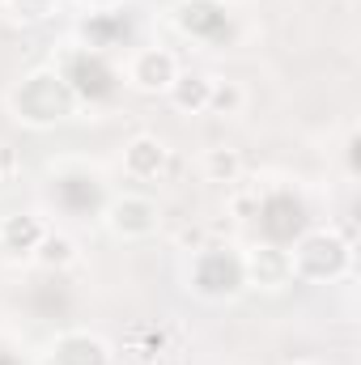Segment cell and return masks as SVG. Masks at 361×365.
Masks as SVG:
<instances>
[{
	"mask_svg": "<svg viewBox=\"0 0 361 365\" xmlns=\"http://www.w3.org/2000/svg\"><path fill=\"white\" fill-rule=\"evenodd\" d=\"M175 77L179 73H175V60L166 51H141L132 60V86H141V90H171Z\"/></svg>",
	"mask_w": 361,
	"mask_h": 365,
	"instance_id": "6da1fadb",
	"label": "cell"
},
{
	"mask_svg": "<svg viewBox=\"0 0 361 365\" xmlns=\"http://www.w3.org/2000/svg\"><path fill=\"white\" fill-rule=\"evenodd\" d=\"M162 162H166V145H162V140H153V136H136V140L128 145V170H132V175L149 179V175L162 170Z\"/></svg>",
	"mask_w": 361,
	"mask_h": 365,
	"instance_id": "7a4b0ae2",
	"label": "cell"
},
{
	"mask_svg": "<svg viewBox=\"0 0 361 365\" xmlns=\"http://www.w3.org/2000/svg\"><path fill=\"white\" fill-rule=\"evenodd\" d=\"M251 272L260 276V284H280L285 276L293 272V259L285 251H276V247H264V251L251 255Z\"/></svg>",
	"mask_w": 361,
	"mask_h": 365,
	"instance_id": "3957f363",
	"label": "cell"
},
{
	"mask_svg": "<svg viewBox=\"0 0 361 365\" xmlns=\"http://www.w3.org/2000/svg\"><path fill=\"white\" fill-rule=\"evenodd\" d=\"M115 230H128V234L153 230V204L149 200H123V204H115Z\"/></svg>",
	"mask_w": 361,
	"mask_h": 365,
	"instance_id": "277c9868",
	"label": "cell"
},
{
	"mask_svg": "<svg viewBox=\"0 0 361 365\" xmlns=\"http://www.w3.org/2000/svg\"><path fill=\"white\" fill-rule=\"evenodd\" d=\"M175 102H179L183 110H208V90H213V81H204V77H175Z\"/></svg>",
	"mask_w": 361,
	"mask_h": 365,
	"instance_id": "5b68a950",
	"label": "cell"
},
{
	"mask_svg": "<svg viewBox=\"0 0 361 365\" xmlns=\"http://www.w3.org/2000/svg\"><path fill=\"white\" fill-rule=\"evenodd\" d=\"M77 90L90 93V98H102V93H111V73H106V64L90 56V60H81V73H77Z\"/></svg>",
	"mask_w": 361,
	"mask_h": 365,
	"instance_id": "8992f818",
	"label": "cell"
},
{
	"mask_svg": "<svg viewBox=\"0 0 361 365\" xmlns=\"http://www.w3.org/2000/svg\"><path fill=\"white\" fill-rule=\"evenodd\" d=\"M238 170H243V162H238L234 149H208V158H204V175H208L213 182H234L238 179Z\"/></svg>",
	"mask_w": 361,
	"mask_h": 365,
	"instance_id": "52a82bcc",
	"label": "cell"
},
{
	"mask_svg": "<svg viewBox=\"0 0 361 365\" xmlns=\"http://www.w3.org/2000/svg\"><path fill=\"white\" fill-rule=\"evenodd\" d=\"M39 238H43V225H39L34 217H26V221H21V217H9V221L0 225V242H21V247L30 251V247H39Z\"/></svg>",
	"mask_w": 361,
	"mask_h": 365,
	"instance_id": "ba28073f",
	"label": "cell"
},
{
	"mask_svg": "<svg viewBox=\"0 0 361 365\" xmlns=\"http://www.w3.org/2000/svg\"><path fill=\"white\" fill-rule=\"evenodd\" d=\"M39 259H43L47 268H64V264L77 259V251H73V242H68L64 234H43V238H39Z\"/></svg>",
	"mask_w": 361,
	"mask_h": 365,
	"instance_id": "9c48e42d",
	"label": "cell"
},
{
	"mask_svg": "<svg viewBox=\"0 0 361 365\" xmlns=\"http://www.w3.org/2000/svg\"><path fill=\"white\" fill-rule=\"evenodd\" d=\"M208 110H221V115H234V110H243V90L234 86V81H213V90H208Z\"/></svg>",
	"mask_w": 361,
	"mask_h": 365,
	"instance_id": "30bf717a",
	"label": "cell"
}]
</instances>
